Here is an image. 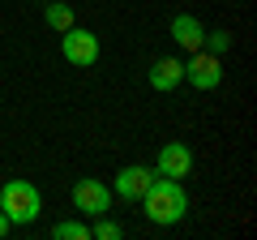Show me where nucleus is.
<instances>
[{
    "label": "nucleus",
    "mask_w": 257,
    "mask_h": 240,
    "mask_svg": "<svg viewBox=\"0 0 257 240\" xmlns=\"http://www.w3.org/2000/svg\"><path fill=\"white\" fill-rule=\"evenodd\" d=\"M142 206H146V219L159 223V227H172L189 214V193H184L180 180H167V176H155V185L142 193Z\"/></svg>",
    "instance_id": "1"
},
{
    "label": "nucleus",
    "mask_w": 257,
    "mask_h": 240,
    "mask_svg": "<svg viewBox=\"0 0 257 240\" xmlns=\"http://www.w3.org/2000/svg\"><path fill=\"white\" fill-rule=\"evenodd\" d=\"M0 214L13 223V227H30V223L43 214V197L30 180H9L0 189Z\"/></svg>",
    "instance_id": "2"
},
{
    "label": "nucleus",
    "mask_w": 257,
    "mask_h": 240,
    "mask_svg": "<svg viewBox=\"0 0 257 240\" xmlns=\"http://www.w3.org/2000/svg\"><path fill=\"white\" fill-rule=\"evenodd\" d=\"M99 39H94V30H82V26H69L60 30V56L69 60L73 69H90L94 60H99Z\"/></svg>",
    "instance_id": "3"
},
{
    "label": "nucleus",
    "mask_w": 257,
    "mask_h": 240,
    "mask_svg": "<svg viewBox=\"0 0 257 240\" xmlns=\"http://www.w3.org/2000/svg\"><path fill=\"white\" fill-rule=\"evenodd\" d=\"M184 82H189L193 90H214V86L223 82V60L214 52H206V47H197V52L184 60Z\"/></svg>",
    "instance_id": "4"
},
{
    "label": "nucleus",
    "mask_w": 257,
    "mask_h": 240,
    "mask_svg": "<svg viewBox=\"0 0 257 240\" xmlns=\"http://www.w3.org/2000/svg\"><path fill=\"white\" fill-rule=\"evenodd\" d=\"M73 206L86 214V219H94V214H107V210H111V189L99 185L94 176H86V180H77V185H73Z\"/></svg>",
    "instance_id": "5"
},
{
    "label": "nucleus",
    "mask_w": 257,
    "mask_h": 240,
    "mask_svg": "<svg viewBox=\"0 0 257 240\" xmlns=\"http://www.w3.org/2000/svg\"><path fill=\"white\" fill-rule=\"evenodd\" d=\"M155 176H167V180L193 176V150L184 146V142H163V150H159V159H155Z\"/></svg>",
    "instance_id": "6"
},
{
    "label": "nucleus",
    "mask_w": 257,
    "mask_h": 240,
    "mask_svg": "<svg viewBox=\"0 0 257 240\" xmlns=\"http://www.w3.org/2000/svg\"><path fill=\"white\" fill-rule=\"evenodd\" d=\"M150 185H155V167L128 163V167H120V176H116V185H111V193L124 197V202H142V193H146Z\"/></svg>",
    "instance_id": "7"
},
{
    "label": "nucleus",
    "mask_w": 257,
    "mask_h": 240,
    "mask_svg": "<svg viewBox=\"0 0 257 240\" xmlns=\"http://www.w3.org/2000/svg\"><path fill=\"white\" fill-rule=\"evenodd\" d=\"M180 82H184V60H176V56H163V60H155V65H150V86H155V90L172 94Z\"/></svg>",
    "instance_id": "8"
},
{
    "label": "nucleus",
    "mask_w": 257,
    "mask_h": 240,
    "mask_svg": "<svg viewBox=\"0 0 257 240\" xmlns=\"http://www.w3.org/2000/svg\"><path fill=\"white\" fill-rule=\"evenodd\" d=\"M172 39L184 47V52H197L206 39V26L197 18H189V13H180V18H172Z\"/></svg>",
    "instance_id": "9"
},
{
    "label": "nucleus",
    "mask_w": 257,
    "mask_h": 240,
    "mask_svg": "<svg viewBox=\"0 0 257 240\" xmlns=\"http://www.w3.org/2000/svg\"><path fill=\"white\" fill-rule=\"evenodd\" d=\"M47 26L56 30V35H60V30H69V26H77V18H73V9H69V5H52V0H47Z\"/></svg>",
    "instance_id": "10"
},
{
    "label": "nucleus",
    "mask_w": 257,
    "mask_h": 240,
    "mask_svg": "<svg viewBox=\"0 0 257 240\" xmlns=\"http://www.w3.org/2000/svg\"><path fill=\"white\" fill-rule=\"evenodd\" d=\"M52 236H56V240H90V223L64 219V223H56V227H52Z\"/></svg>",
    "instance_id": "11"
},
{
    "label": "nucleus",
    "mask_w": 257,
    "mask_h": 240,
    "mask_svg": "<svg viewBox=\"0 0 257 240\" xmlns=\"http://www.w3.org/2000/svg\"><path fill=\"white\" fill-rule=\"evenodd\" d=\"M124 231H120V223H111L107 214H94V223H90V240H120Z\"/></svg>",
    "instance_id": "12"
},
{
    "label": "nucleus",
    "mask_w": 257,
    "mask_h": 240,
    "mask_svg": "<svg viewBox=\"0 0 257 240\" xmlns=\"http://www.w3.org/2000/svg\"><path fill=\"white\" fill-rule=\"evenodd\" d=\"M202 47H206V52H214V56H223V52H231V35H227V30H206Z\"/></svg>",
    "instance_id": "13"
},
{
    "label": "nucleus",
    "mask_w": 257,
    "mask_h": 240,
    "mask_svg": "<svg viewBox=\"0 0 257 240\" xmlns=\"http://www.w3.org/2000/svg\"><path fill=\"white\" fill-rule=\"evenodd\" d=\"M9 227H13V223L5 219V214H0V236H9Z\"/></svg>",
    "instance_id": "14"
},
{
    "label": "nucleus",
    "mask_w": 257,
    "mask_h": 240,
    "mask_svg": "<svg viewBox=\"0 0 257 240\" xmlns=\"http://www.w3.org/2000/svg\"><path fill=\"white\" fill-rule=\"evenodd\" d=\"M39 5H47V0H39Z\"/></svg>",
    "instance_id": "15"
}]
</instances>
